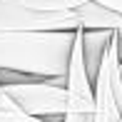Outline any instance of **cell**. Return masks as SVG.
<instances>
[{
    "mask_svg": "<svg viewBox=\"0 0 122 122\" xmlns=\"http://www.w3.org/2000/svg\"><path fill=\"white\" fill-rule=\"evenodd\" d=\"M95 120L92 122H120L122 120V72L117 40H110L95 75Z\"/></svg>",
    "mask_w": 122,
    "mask_h": 122,
    "instance_id": "5b68a950",
    "label": "cell"
},
{
    "mask_svg": "<svg viewBox=\"0 0 122 122\" xmlns=\"http://www.w3.org/2000/svg\"><path fill=\"white\" fill-rule=\"evenodd\" d=\"M3 90L15 100L23 112L37 115L47 120H62L67 110V87L65 75L60 77H32L23 82H8Z\"/></svg>",
    "mask_w": 122,
    "mask_h": 122,
    "instance_id": "3957f363",
    "label": "cell"
},
{
    "mask_svg": "<svg viewBox=\"0 0 122 122\" xmlns=\"http://www.w3.org/2000/svg\"><path fill=\"white\" fill-rule=\"evenodd\" d=\"M80 5L55 8L30 0H0V30H80Z\"/></svg>",
    "mask_w": 122,
    "mask_h": 122,
    "instance_id": "7a4b0ae2",
    "label": "cell"
},
{
    "mask_svg": "<svg viewBox=\"0 0 122 122\" xmlns=\"http://www.w3.org/2000/svg\"><path fill=\"white\" fill-rule=\"evenodd\" d=\"M0 90H3V87H0Z\"/></svg>",
    "mask_w": 122,
    "mask_h": 122,
    "instance_id": "8fae6325",
    "label": "cell"
},
{
    "mask_svg": "<svg viewBox=\"0 0 122 122\" xmlns=\"http://www.w3.org/2000/svg\"><path fill=\"white\" fill-rule=\"evenodd\" d=\"M120 122H122V120H120Z\"/></svg>",
    "mask_w": 122,
    "mask_h": 122,
    "instance_id": "7c38bea8",
    "label": "cell"
},
{
    "mask_svg": "<svg viewBox=\"0 0 122 122\" xmlns=\"http://www.w3.org/2000/svg\"><path fill=\"white\" fill-rule=\"evenodd\" d=\"M0 122H50L47 117H37V115L23 112V110H0Z\"/></svg>",
    "mask_w": 122,
    "mask_h": 122,
    "instance_id": "52a82bcc",
    "label": "cell"
},
{
    "mask_svg": "<svg viewBox=\"0 0 122 122\" xmlns=\"http://www.w3.org/2000/svg\"><path fill=\"white\" fill-rule=\"evenodd\" d=\"M112 35H115V30H107V27H85L82 30V55H85V65L92 80L100 70L102 55L107 50L110 40H112Z\"/></svg>",
    "mask_w": 122,
    "mask_h": 122,
    "instance_id": "8992f818",
    "label": "cell"
},
{
    "mask_svg": "<svg viewBox=\"0 0 122 122\" xmlns=\"http://www.w3.org/2000/svg\"><path fill=\"white\" fill-rule=\"evenodd\" d=\"M75 30H0V70L30 77L67 75Z\"/></svg>",
    "mask_w": 122,
    "mask_h": 122,
    "instance_id": "6da1fadb",
    "label": "cell"
},
{
    "mask_svg": "<svg viewBox=\"0 0 122 122\" xmlns=\"http://www.w3.org/2000/svg\"><path fill=\"white\" fill-rule=\"evenodd\" d=\"M120 72H122V57H120Z\"/></svg>",
    "mask_w": 122,
    "mask_h": 122,
    "instance_id": "30bf717a",
    "label": "cell"
},
{
    "mask_svg": "<svg viewBox=\"0 0 122 122\" xmlns=\"http://www.w3.org/2000/svg\"><path fill=\"white\" fill-rule=\"evenodd\" d=\"M65 87H67V110L62 115V122H92L95 120V82L87 72L85 55H82V27L75 30Z\"/></svg>",
    "mask_w": 122,
    "mask_h": 122,
    "instance_id": "277c9868",
    "label": "cell"
},
{
    "mask_svg": "<svg viewBox=\"0 0 122 122\" xmlns=\"http://www.w3.org/2000/svg\"><path fill=\"white\" fill-rule=\"evenodd\" d=\"M115 40H117V50H120V57H122V27L115 30Z\"/></svg>",
    "mask_w": 122,
    "mask_h": 122,
    "instance_id": "9c48e42d",
    "label": "cell"
},
{
    "mask_svg": "<svg viewBox=\"0 0 122 122\" xmlns=\"http://www.w3.org/2000/svg\"><path fill=\"white\" fill-rule=\"evenodd\" d=\"M95 3L105 5V8H110V10H117V13H122V0H95Z\"/></svg>",
    "mask_w": 122,
    "mask_h": 122,
    "instance_id": "ba28073f",
    "label": "cell"
}]
</instances>
